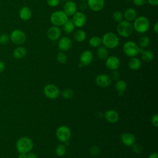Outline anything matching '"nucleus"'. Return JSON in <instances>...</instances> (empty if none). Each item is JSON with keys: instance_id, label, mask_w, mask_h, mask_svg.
<instances>
[{"instance_id": "1", "label": "nucleus", "mask_w": 158, "mask_h": 158, "mask_svg": "<svg viewBox=\"0 0 158 158\" xmlns=\"http://www.w3.org/2000/svg\"><path fill=\"white\" fill-rule=\"evenodd\" d=\"M33 140L27 136L20 138L15 143L16 150L19 153L27 154L33 149Z\"/></svg>"}, {"instance_id": "2", "label": "nucleus", "mask_w": 158, "mask_h": 158, "mask_svg": "<svg viewBox=\"0 0 158 158\" xmlns=\"http://www.w3.org/2000/svg\"><path fill=\"white\" fill-rule=\"evenodd\" d=\"M133 29L139 33H144L148 31L150 22L148 19L144 16H139L133 20Z\"/></svg>"}, {"instance_id": "3", "label": "nucleus", "mask_w": 158, "mask_h": 158, "mask_svg": "<svg viewBox=\"0 0 158 158\" xmlns=\"http://www.w3.org/2000/svg\"><path fill=\"white\" fill-rule=\"evenodd\" d=\"M101 41L103 46L107 49H115L119 44L118 37L112 32H107L104 34Z\"/></svg>"}, {"instance_id": "4", "label": "nucleus", "mask_w": 158, "mask_h": 158, "mask_svg": "<svg viewBox=\"0 0 158 158\" xmlns=\"http://www.w3.org/2000/svg\"><path fill=\"white\" fill-rule=\"evenodd\" d=\"M141 51L138 45L133 41H127L123 45V51L128 57H135Z\"/></svg>"}, {"instance_id": "5", "label": "nucleus", "mask_w": 158, "mask_h": 158, "mask_svg": "<svg viewBox=\"0 0 158 158\" xmlns=\"http://www.w3.org/2000/svg\"><path fill=\"white\" fill-rule=\"evenodd\" d=\"M133 28L132 24L127 20H122L117 26V33L122 37L127 38L133 33Z\"/></svg>"}, {"instance_id": "6", "label": "nucleus", "mask_w": 158, "mask_h": 158, "mask_svg": "<svg viewBox=\"0 0 158 158\" xmlns=\"http://www.w3.org/2000/svg\"><path fill=\"white\" fill-rule=\"evenodd\" d=\"M69 20V16L63 10H56L52 12L50 20L52 25L57 27L62 26Z\"/></svg>"}, {"instance_id": "7", "label": "nucleus", "mask_w": 158, "mask_h": 158, "mask_svg": "<svg viewBox=\"0 0 158 158\" xmlns=\"http://www.w3.org/2000/svg\"><path fill=\"white\" fill-rule=\"evenodd\" d=\"M56 135L59 141L62 143L69 141L72 136L70 129L66 125H61L57 128L56 132Z\"/></svg>"}, {"instance_id": "8", "label": "nucleus", "mask_w": 158, "mask_h": 158, "mask_svg": "<svg viewBox=\"0 0 158 158\" xmlns=\"http://www.w3.org/2000/svg\"><path fill=\"white\" fill-rule=\"evenodd\" d=\"M44 96L49 99H55L58 98L60 94L59 88L54 84H47L43 88Z\"/></svg>"}, {"instance_id": "9", "label": "nucleus", "mask_w": 158, "mask_h": 158, "mask_svg": "<svg viewBox=\"0 0 158 158\" xmlns=\"http://www.w3.org/2000/svg\"><path fill=\"white\" fill-rule=\"evenodd\" d=\"M10 40L15 44L20 45L23 44L27 39L25 33L20 30H13L9 36Z\"/></svg>"}, {"instance_id": "10", "label": "nucleus", "mask_w": 158, "mask_h": 158, "mask_svg": "<svg viewBox=\"0 0 158 158\" xmlns=\"http://www.w3.org/2000/svg\"><path fill=\"white\" fill-rule=\"evenodd\" d=\"M95 82L96 85L101 88H107L111 85L112 80L109 75L101 73L96 77Z\"/></svg>"}, {"instance_id": "11", "label": "nucleus", "mask_w": 158, "mask_h": 158, "mask_svg": "<svg viewBox=\"0 0 158 158\" xmlns=\"http://www.w3.org/2000/svg\"><path fill=\"white\" fill-rule=\"evenodd\" d=\"M72 21L75 27L81 28L85 25L86 17L83 12H76V13L73 15Z\"/></svg>"}, {"instance_id": "12", "label": "nucleus", "mask_w": 158, "mask_h": 158, "mask_svg": "<svg viewBox=\"0 0 158 158\" xmlns=\"http://www.w3.org/2000/svg\"><path fill=\"white\" fill-rule=\"evenodd\" d=\"M120 59L115 56H109L106 59V66L107 67V69H110V70H117L120 67Z\"/></svg>"}, {"instance_id": "13", "label": "nucleus", "mask_w": 158, "mask_h": 158, "mask_svg": "<svg viewBox=\"0 0 158 158\" xmlns=\"http://www.w3.org/2000/svg\"><path fill=\"white\" fill-rule=\"evenodd\" d=\"M72 41L68 36H64L61 38L58 42V48L62 52L69 51L72 48Z\"/></svg>"}, {"instance_id": "14", "label": "nucleus", "mask_w": 158, "mask_h": 158, "mask_svg": "<svg viewBox=\"0 0 158 158\" xmlns=\"http://www.w3.org/2000/svg\"><path fill=\"white\" fill-rule=\"evenodd\" d=\"M93 60V54L91 51L89 50H85L81 52L80 56V63L85 65H89Z\"/></svg>"}, {"instance_id": "15", "label": "nucleus", "mask_w": 158, "mask_h": 158, "mask_svg": "<svg viewBox=\"0 0 158 158\" xmlns=\"http://www.w3.org/2000/svg\"><path fill=\"white\" fill-rule=\"evenodd\" d=\"M87 1V6L89 8L94 11L98 12L101 10L105 4L104 0H86Z\"/></svg>"}, {"instance_id": "16", "label": "nucleus", "mask_w": 158, "mask_h": 158, "mask_svg": "<svg viewBox=\"0 0 158 158\" xmlns=\"http://www.w3.org/2000/svg\"><path fill=\"white\" fill-rule=\"evenodd\" d=\"M77 10V6L73 1H66L63 7V11L67 16H73Z\"/></svg>"}, {"instance_id": "17", "label": "nucleus", "mask_w": 158, "mask_h": 158, "mask_svg": "<svg viewBox=\"0 0 158 158\" xmlns=\"http://www.w3.org/2000/svg\"><path fill=\"white\" fill-rule=\"evenodd\" d=\"M61 35V30L59 27L52 26L48 28L47 31V36L48 38L52 40L56 41L58 40Z\"/></svg>"}, {"instance_id": "18", "label": "nucleus", "mask_w": 158, "mask_h": 158, "mask_svg": "<svg viewBox=\"0 0 158 158\" xmlns=\"http://www.w3.org/2000/svg\"><path fill=\"white\" fill-rule=\"evenodd\" d=\"M120 139L122 143L126 146H131L135 143L136 138L135 136L128 132L123 133L120 136Z\"/></svg>"}, {"instance_id": "19", "label": "nucleus", "mask_w": 158, "mask_h": 158, "mask_svg": "<svg viewBox=\"0 0 158 158\" xmlns=\"http://www.w3.org/2000/svg\"><path fill=\"white\" fill-rule=\"evenodd\" d=\"M104 117L106 121L110 123H117L119 120L118 114L114 110H107L104 114Z\"/></svg>"}, {"instance_id": "20", "label": "nucleus", "mask_w": 158, "mask_h": 158, "mask_svg": "<svg viewBox=\"0 0 158 158\" xmlns=\"http://www.w3.org/2000/svg\"><path fill=\"white\" fill-rule=\"evenodd\" d=\"M20 18L23 21H27L30 20L32 15V12L31 9L27 6L22 7L19 12Z\"/></svg>"}, {"instance_id": "21", "label": "nucleus", "mask_w": 158, "mask_h": 158, "mask_svg": "<svg viewBox=\"0 0 158 158\" xmlns=\"http://www.w3.org/2000/svg\"><path fill=\"white\" fill-rule=\"evenodd\" d=\"M128 67L132 70H138L141 66V60L136 57H132L130 59L128 63Z\"/></svg>"}, {"instance_id": "22", "label": "nucleus", "mask_w": 158, "mask_h": 158, "mask_svg": "<svg viewBox=\"0 0 158 158\" xmlns=\"http://www.w3.org/2000/svg\"><path fill=\"white\" fill-rule=\"evenodd\" d=\"M136 11L133 8L127 9L123 14V17L125 18V20L130 22L133 21L136 18Z\"/></svg>"}, {"instance_id": "23", "label": "nucleus", "mask_w": 158, "mask_h": 158, "mask_svg": "<svg viewBox=\"0 0 158 158\" xmlns=\"http://www.w3.org/2000/svg\"><path fill=\"white\" fill-rule=\"evenodd\" d=\"M27 55V50L24 47L19 46L14 49L13 51V56L15 59H21Z\"/></svg>"}, {"instance_id": "24", "label": "nucleus", "mask_w": 158, "mask_h": 158, "mask_svg": "<svg viewBox=\"0 0 158 158\" xmlns=\"http://www.w3.org/2000/svg\"><path fill=\"white\" fill-rule=\"evenodd\" d=\"M98 57L101 60H106L109 57V51L105 46H99L96 51Z\"/></svg>"}, {"instance_id": "25", "label": "nucleus", "mask_w": 158, "mask_h": 158, "mask_svg": "<svg viewBox=\"0 0 158 158\" xmlns=\"http://www.w3.org/2000/svg\"><path fill=\"white\" fill-rule=\"evenodd\" d=\"M127 87V83L123 80H117L115 84V88L118 94L122 95L124 91L126 90Z\"/></svg>"}, {"instance_id": "26", "label": "nucleus", "mask_w": 158, "mask_h": 158, "mask_svg": "<svg viewBox=\"0 0 158 158\" xmlns=\"http://www.w3.org/2000/svg\"><path fill=\"white\" fill-rule=\"evenodd\" d=\"M73 38L77 42H83L86 38V34L85 31L82 30H77L73 33Z\"/></svg>"}, {"instance_id": "27", "label": "nucleus", "mask_w": 158, "mask_h": 158, "mask_svg": "<svg viewBox=\"0 0 158 158\" xmlns=\"http://www.w3.org/2000/svg\"><path fill=\"white\" fill-rule=\"evenodd\" d=\"M141 56L143 60L146 62L151 61L154 58V54L150 50H141Z\"/></svg>"}, {"instance_id": "28", "label": "nucleus", "mask_w": 158, "mask_h": 158, "mask_svg": "<svg viewBox=\"0 0 158 158\" xmlns=\"http://www.w3.org/2000/svg\"><path fill=\"white\" fill-rule=\"evenodd\" d=\"M75 26L74 25L72 21L70 20H68L62 25L63 31L67 34H70V33H73L75 30Z\"/></svg>"}, {"instance_id": "29", "label": "nucleus", "mask_w": 158, "mask_h": 158, "mask_svg": "<svg viewBox=\"0 0 158 158\" xmlns=\"http://www.w3.org/2000/svg\"><path fill=\"white\" fill-rule=\"evenodd\" d=\"M150 43V39L148 36H142L139 38L138 41V46L140 49H144L147 48Z\"/></svg>"}, {"instance_id": "30", "label": "nucleus", "mask_w": 158, "mask_h": 158, "mask_svg": "<svg viewBox=\"0 0 158 158\" xmlns=\"http://www.w3.org/2000/svg\"><path fill=\"white\" fill-rule=\"evenodd\" d=\"M102 44L101 38L98 36H94L91 37L89 40V44L93 48H98Z\"/></svg>"}, {"instance_id": "31", "label": "nucleus", "mask_w": 158, "mask_h": 158, "mask_svg": "<svg viewBox=\"0 0 158 158\" xmlns=\"http://www.w3.org/2000/svg\"><path fill=\"white\" fill-rule=\"evenodd\" d=\"M66 151H67V148H66V146L65 144H60L57 145L55 149L56 154L58 157L64 156L65 154Z\"/></svg>"}, {"instance_id": "32", "label": "nucleus", "mask_w": 158, "mask_h": 158, "mask_svg": "<svg viewBox=\"0 0 158 158\" xmlns=\"http://www.w3.org/2000/svg\"><path fill=\"white\" fill-rule=\"evenodd\" d=\"M74 96L73 91L70 88H66L62 92V97L65 99H72Z\"/></svg>"}, {"instance_id": "33", "label": "nucleus", "mask_w": 158, "mask_h": 158, "mask_svg": "<svg viewBox=\"0 0 158 158\" xmlns=\"http://www.w3.org/2000/svg\"><path fill=\"white\" fill-rule=\"evenodd\" d=\"M56 59L59 63H60L61 64H64L67 62V56L65 55V54L64 52L61 51L57 54Z\"/></svg>"}, {"instance_id": "34", "label": "nucleus", "mask_w": 158, "mask_h": 158, "mask_svg": "<svg viewBox=\"0 0 158 158\" xmlns=\"http://www.w3.org/2000/svg\"><path fill=\"white\" fill-rule=\"evenodd\" d=\"M112 17H113V19L115 22L119 23V22H120L121 21L123 20V14L121 11L117 10V11H115L113 13Z\"/></svg>"}, {"instance_id": "35", "label": "nucleus", "mask_w": 158, "mask_h": 158, "mask_svg": "<svg viewBox=\"0 0 158 158\" xmlns=\"http://www.w3.org/2000/svg\"><path fill=\"white\" fill-rule=\"evenodd\" d=\"M10 40L9 36L6 33H2L0 35V44L5 45Z\"/></svg>"}, {"instance_id": "36", "label": "nucleus", "mask_w": 158, "mask_h": 158, "mask_svg": "<svg viewBox=\"0 0 158 158\" xmlns=\"http://www.w3.org/2000/svg\"><path fill=\"white\" fill-rule=\"evenodd\" d=\"M132 147V149H133V151L136 154H139L142 152L143 151V148L141 146V144H134L131 146Z\"/></svg>"}, {"instance_id": "37", "label": "nucleus", "mask_w": 158, "mask_h": 158, "mask_svg": "<svg viewBox=\"0 0 158 158\" xmlns=\"http://www.w3.org/2000/svg\"><path fill=\"white\" fill-rule=\"evenodd\" d=\"M89 152H90V153H91V155H93V156H96V155H98V154L99 153V152H100V149H99V148L98 146H96V145H93V146H92L90 148V149H89Z\"/></svg>"}, {"instance_id": "38", "label": "nucleus", "mask_w": 158, "mask_h": 158, "mask_svg": "<svg viewBox=\"0 0 158 158\" xmlns=\"http://www.w3.org/2000/svg\"><path fill=\"white\" fill-rule=\"evenodd\" d=\"M151 121L152 125L154 127L157 128L158 127V114H153L151 117Z\"/></svg>"}, {"instance_id": "39", "label": "nucleus", "mask_w": 158, "mask_h": 158, "mask_svg": "<svg viewBox=\"0 0 158 158\" xmlns=\"http://www.w3.org/2000/svg\"><path fill=\"white\" fill-rule=\"evenodd\" d=\"M110 77L111 80L112 79V80H118V78H120V73L117 70H112Z\"/></svg>"}, {"instance_id": "40", "label": "nucleus", "mask_w": 158, "mask_h": 158, "mask_svg": "<svg viewBox=\"0 0 158 158\" xmlns=\"http://www.w3.org/2000/svg\"><path fill=\"white\" fill-rule=\"evenodd\" d=\"M60 0H47V4L52 7H56L59 5Z\"/></svg>"}, {"instance_id": "41", "label": "nucleus", "mask_w": 158, "mask_h": 158, "mask_svg": "<svg viewBox=\"0 0 158 158\" xmlns=\"http://www.w3.org/2000/svg\"><path fill=\"white\" fill-rule=\"evenodd\" d=\"M146 0H133L134 4L137 6H144L146 4Z\"/></svg>"}, {"instance_id": "42", "label": "nucleus", "mask_w": 158, "mask_h": 158, "mask_svg": "<svg viewBox=\"0 0 158 158\" xmlns=\"http://www.w3.org/2000/svg\"><path fill=\"white\" fill-rule=\"evenodd\" d=\"M5 69H6L5 63L2 60H0V73L3 72L5 70Z\"/></svg>"}, {"instance_id": "43", "label": "nucleus", "mask_w": 158, "mask_h": 158, "mask_svg": "<svg viewBox=\"0 0 158 158\" xmlns=\"http://www.w3.org/2000/svg\"><path fill=\"white\" fill-rule=\"evenodd\" d=\"M26 158H38V157L35 153L29 152L27 153Z\"/></svg>"}, {"instance_id": "44", "label": "nucleus", "mask_w": 158, "mask_h": 158, "mask_svg": "<svg viewBox=\"0 0 158 158\" xmlns=\"http://www.w3.org/2000/svg\"><path fill=\"white\" fill-rule=\"evenodd\" d=\"M148 3L153 6H157L158 4V0H146Z\"/></svg>"}, {"instance_id": "45", "label": "nucleus", "mask_w": 158, "mask_h": 158, "mask_svg": "<svg viewBox=\"0 0 158 158\" xmlns=\"http://www.w3.org/2000/svg\"><path fill=\"white\" fill-rule=\"evenodd\" d=\"M153 30L155 32L156 34H157L158 33V22H156L154 25V27H153Z\"/></svg>"}, {"instance_id": "46", "label": "nucleus", "mask_w": 158, "mask_h": 158, "mask_svg": "<svg viewBox=\"0 0 158 158\" xmlns=\"http://www.w3.org/2000/svg\"><path fill=\"white\" fill-rule=\"evenodd\" d=\"M148 158H158V154L157 152H152L149 154Z\"/></svg>"}, {"instance_id": "47", "label": "nucleus", "mask_w": 158, "mask_h": 158, "mask_svg": "<svg viewBox=\"0 0 158 158\" xmlns=\"http://www.w3.org/2000/svg\"><path fill=\"white\" fill-rule=\"evenodd\" d=\"M19 156L18 158H26L27 156V154L25 153H19Z\"/></svg>"}, {"instance_id": "48", "label": "nucleus", "mask_w": 158, "mask_h": 158, "mask_svg": "<svg viewBox=\"0 0 158 158\" xmlns=\"http://www.w3.org/2000/svg\"><path fill=\"white\" fill-rule=\"evenodd\" d=\"M64 1H72V0H64Z\"/></svg>"}, {"instance_id": "49", "label": "nucleus", "mask_w": 158, "mask_h": 158, "mask_svg": "<svg viewBox=\"0 0 158 158\" xmlns=\"http://www.w3.org/2000/svg\"><path fill=\"white\" fill-rule=\"evenodd\" d=\"M80 1H86V0H80Z\"/></svg>"}]
</instances>
